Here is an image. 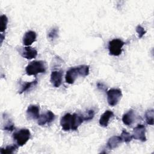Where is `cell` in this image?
Returning a JSON list of instances; mask_svg holds the SVG:
<instances>
[{
  "mask_svg": "<svg viewBox=\"0 0 154 154\" xmlns=\"http://www.w3.org/2000/svg\"><path fill=\"white\" fill-rule=\"evenodd\" d=\"M135 31H136V32H137L138 35V37H139L140 38H142V37L144 35V34H146V30L144 29V28L143 27H142V26H141V25H137V26H136Z\"/></svg>",
  "mask_w": 154,
  "mask_h": 154,
  "instance_id": "24",
  "label": "cell"
},
{
  "mask_svg": "<svg viewBox=\"0 0 154 154\" xmlns=\"http://www.w3.org/2000/svg\"><path fill=\"white\" fill-rule=\"evenodd\" d=\"M4 38H5V35H4L3 34H1V44L2 43Z\"/></svg>",
  "mask_w": 154,
  "mask_h": 154,
  "instance_id": "26",
  "label": "cell"
},
{
  "mask_svg": "<svg viewBox=\"0 0 154 154\" xmlns=\"http://www.w3.org/2000/svg\"><path fill=\"white\" fill-rule=\"evenodd\" d=\"M123 141L120 136L114 135L109 138L106 143V146L109 149L112 150L117 147Z\"/></svg>",
  "mask_w": 154,
  "mask_h": 154,
  "instance_id": "15",
  "label": "cell"
},
{
  "mask_svg": "<svg viewBox=\"0 0 154 154\" xmlns=\"http://www.w3.org/2000/svg\"><path fill=\"white\" fill-rule=\"evenodd\" d=\"M125 42L119 38H114L108 43V50L109 54L114 56H119L122 54V48Z\"/></svg>",
  "mask_w": 154,
  "mask_h": 154,
  "instance_id": "5",
  "label": "cell"
},
{
  "mask_svg": "<svg viewBox=\"0 0 154 154\" xmlns=\"http://www.w3.org/2000/svg\"><path fill=\"white\" fill-rule=\"evenodd\" d=\"M153 116L154 111L153 109L147 110L144 115L146 122L148 125H153Z\"/></svg>",
  "mask_w": 154,
  "mask_h": 154,
  "instance_id": "18",
  "label": "cell"
},
{
  "mask_svg": "<svg viewBox=\"0 0 154 154\" xmlns=\"http://www.w3.org/2000/svg\"><path fill=\"white\" fill-rule=\"evenodd\" d=\"M83 122L84 119L82 114L66 113L61 118L60 125L64 131H76Z\"/></svg>",
  "mask_w": 154,
  "mask_h": 154,
  "instance_id": "1",
  "label": "cell"
},
{
  "mask_svg": "<svg viewBox=\"0 0 154 154\" xmlns=\"http://www.w3.org/2000/svg\"><path fill=\"white\" fill-rule=\"evenodd\" d=\"M20 54L25 58L31 60L35 58L37 55V51L31 46H26L22 48L19 51Z\"/></svg>",
  "mask_w": 154,
  "mask_h": 154,
  "instance_id": "9",
  "label": "cell"
},
{
  "mask_svg": "<svg viewBox=\"0 0 154 154\" xmlns=\"http://www.w3.org/2000/svg\"><path fill=\"white\" fill-rule=\"evenodd\" d=\"M31 133L29 129L22 128L13 134V138L18 146H23L30 139Z\"/></svg>",
  "mask_w": 154,
  "mask_h": 154,
  "instance_id": "4",
  "label": "cell"
},
{
  "mask_svg": "<svg viewBox=\"0 0 154 154\" xmlns=\"http://www.w3.org/2000/svg\"><path fill=\"white\" fill-rule=\"evenodd\" d=\"M106 94L108 103L111 106L116 105L122 97V91L117 88L109 89L106 92Z\"/></svg>",
  "mask_w": 154,
  "mask_h": 154,
  "instance_id": "6",
  "label": "cell"
},
{
  "mask_svg": "<svg viewBox=\"0 0 154 154\" xmlns=\"http://www.w3.org/2000/svg\"><path fill=\"white\" fill-rule=\"evenodd\" d=\"M3 129L4 131H9V132L13 131L14 129V123L10 120L8 119V121L4 125Z\"/></svg>",
  "mask_w": 154,
  "mask_h": 154,
  "instance_id": "22",
  "label": "cell"
},
{
  "mask_svg": "<svg viewBox=\"0 0 154 154\" xmlns=\"http://www.w3.org/2000/svg\"><path fill=\"white\" fill-rule=\"evenodd\" d=\"M114 116V113L109 110L105 111L100 116L99 119V125L102 127H106L108 125L109 120Z\"/></svg>",
  "mask_w": 154,
  "mask_h": 154,
  "instance_id": "14",
  "label": "cell"
},
{
  "mask_svg": "<svg viewBox=\"0 0 154 154\" xmlns=\"http://www.w3.org/2000/svg\"><path fill=\"white\" fill-rule=\"evenodd\" d=\"M82 115L84 119V121L91 120L93 119L94 116V111L93 109H89L85 112V114H82Z\"/></svg>",
  "mask_w": 154,
  "mask_h": 154,
  "instance_id": "23",
  "label": "cell"
},
{
  "mask_svg": "<svg viewBox=\"0 0 154 154\" xmlns=\"http://www.w3.org/2000/svg\"><path fill=\"white\" fill-rule=\"evenodd\" d=\"M55 116L51 111H47L45 113L40 115L37 119V123L40 126H43L52 122L55 119Z\"/></svg>",
  "mask_w": 154,
  "mask_h": 154,
  "instance_id": "8",
  "label": "cell"
},
{
  "mask_svg": "<svg viewBox=\"0 0 154 154\" xmlns=\"http://www.w3.org/2000/svg\"><path fill=\"white\" fill-rule=\"evenodd\" d=\"M58 32H59L58 28L57 27H54L52 28L48 32V37L49 38V39L51 40H54V39L57 38V37L58 36Z\"/></svg>",
  "mask_w": 154,
  "mask_h": 154,
  "instance_id": "21",
  "label": "cell"
},
{
  "mask_svg": "<svg viewBox=\"0 0 154 154\" xmlns=\"http://www.w3.org/2000/svg\"><path fill=\"white\" fill-rule=\"evenodd\" d=\"M63 75V72L62 70H55L52 72L50 81L55 87H59L61 85L62 83Z\"/></svg>",
  "mask_w": 154,
  "mask_h": 154,
  "instance_id": "10",
  "label": "cell"
},
{
  "mask_svg": "<svg viewBox=\"0 0 154 154\" xmlns=\"http://www.w3.org/2000/svg\"><path fill=\"white\" fill-rule=\"evenodd\" d=\"M135 118V112L133 109H131L127 112L123 114L122 117V122L125 125L131 126L134 122Z\"/></svg>",
  "mask_w": 154,
  "mask_h": 154,
  "instance_id": "13",
  "label": "cell"
},
{
  "mask_svg": "<svg viewBox=\"0 0 154 154\" xmlns=\"http://www.w3.org/2000/svg\"><path fill=\"white\" fill-rule=\"evenodd\" d=\"M18 146L16 144L9 145L6 146L4 148H1L0 150V153L1 154H7V153H13L18 149Z\"/></svg>",
  "mask_w": 154,
  "mask_h": 154,
  "instance_id": "17",
  "label": "cell"
},
{
  "mask_svg": "<svg viewBox=\"0 0 154 154\" xmlns=\"http://www.w3.org/2000/svg\"><path fill=\"white\" fill-rule=\"evenodd\" d=\"M146 127L144 125L139 124L133 130L132 132V137L135 140H140L143 142L146 141Z\"/></svg>",
  "mask_w": 154,
  "mask_h": 154,
  "instance_id": "7",
  "label": "cell"
},
{
  "mask_svg": "<svg viewBox=\"0 0 154 154\" xmlns=\"http://www.w3.org/2000/svg\"><path fill=\"white\" fill-rule=\"evenodd\" d=\"M97 87H98V88H99L102 90H104V88H105V87L103 85V84H101V83H98L97 84Z\"/></svg>",
  "mask_w": 154,
  "mask_h": 154,
  "instance_id": "25",
  "label": "cell"
},
{
  "mask_svg": "<svg viewBox=\"0 0 154 154\" xmlns=\"http://www.w3.org/2000/svg\"><path fill=\"white\" fill-rule=\"evenodd\" d=\"M26 117L29 120L38 119L40 117V107L35 105H30L26 109Z\"/></svg>",
  "mask_w": 154,
  "mask_h": 154,
  "instance_id": "11",
  "label": "cell"
},
{
  "mask_svg": "<svg viewBox=\"0 0 154 154\" xmlns=\"http://www.w3.org/2000/svg\"><path fill=\"white\" fill-rule=\"evenodd\" d=\"M37 84V80L35 79L33 81L31 82H23L20 87V89L19 91V94H22V93H23L24 91L28 90V89H29L30 88H31L32 86L35 85Z\"/></svg>",
  "mask_w": 154,
  "mask_h": 154,
  "instance_id": "16",
  "label": "cell"
},
{
  "mask_svg": "<svg viewBox=\"0 0 154 154\" xmlns=\"http://www.w3.org/2000/svg\"><path fill=\"white\" fill-rule=\"evenodd\" d=\"M120 137L122 139V141L126 143H129L133 138L132 135L131 134H130L129 132H128L127 131H126L125 130L122 131Z\"/></svg>",
  "mask_w": 154,
  "mask_h": 154,
  "instance_id": "20",
  "label": "cell"
},
{
  "mask_svg": "<svg viewBox=\"0 0 154 154\" xmlns=\"http://www.w3.org/2000/svg\"><path fill=\"white\" fill-rule=\"evenodd\" d=\"M89 72L90 69L88 65H80L72 67L66 72L65 76L66 82L69 84H72L78 76H88Z\"/></svg>",
  "mask_w": 154,
  "mask_h": 154,
  "instance_id": "2",
  "label": "cell"
},
{
  "mask_svg": "<svg viewBox=\"0 0 154 154\" xmlns=\"http://www.w3.org/2000/svg\"><path fill=\"white\" fill-rule=\"evenodd\" d=\"M28 75H36L46 72L45 63L43 61H33L29 63L25 68Z\"/></svg>",
  "mask_w": 154,
  "mask_h": 154,
  "instance_id": "3",
  "label": "cell"
},
{
  "mask_svg": "<svg viewBox=\"0 0 154 154\" xmlns=\"http://www.w3.org/2000/svg\"><path fill=\"white\" fill-rule=\"evenodd\" d=\"M37 35L35 32L33 31H28L26 32L23 37V44L25 46H29L32 43L36 41Z\"/></svg>",
  "mask_w": 154,
  "mask_h": 154,
  "instance_id": "12",
  "label": "cell"
},
{
  "mask_svg": "<svg viewBox=\"0 0 154 154\" xmlns=\"http://www.w3.org/2000/svg\"><path fill=\"white\" fill-rule=\"evenodd\" d=\"M0 20H1L0 31L1 32H3L7 29V23H8V18L6 15L3 14V15L1 16Z\"/></svg>",
  "mask_w": 154,
  "mask_h": 154,
  "instance_id": "19",
  "label": "cell"
}]
</instances>
